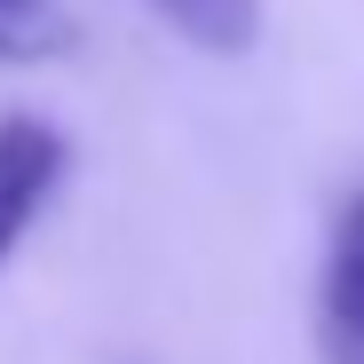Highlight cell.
Listing matches in <instances>:
<instances>
[{"instance_id": "obj_1", "label": "cell", "mask_w": 364, "mask_h": 364, "mask_svg": "<svg viewBox=\"0 0 364 364\" xmlns=\"http://www.w3.org/2000/svg\"><path fill=\"white\" fill-rule=\"evenodd\" d=\"M72 166V143L32 111H9L0 119V269L24 246V230L40 222V206L55 198V182Z\"/></svg>"}, {"instance_id": "obj_2", "label": "cell", "mask_w": 364, "mask_h": 364, "mask_svg": "<svg viewBox=\"0 0 364 364\" xmlns=\"http://www.w3.org/2000/svg\"><path fill=\"white\" fill-rule=\"evenodd\" d=\"M317 356L364 364V191L341 206L325 269H317Z\"/></svg>"}, {"instance_id": "obj_3", "label": "cell", "mask_w": 364, "mask_h": 364, "mask_svg": "<svg viewBox=\"0 0 364 364\" xmlns=\"http://www.w3.org/2000/svg\"><path fill=\"white\" fill-rule=\"evenodd\" d=\"M151 9L206 55H246L262 32V0H151Z\"/></svg>"}, {"instance_id": "obj_4", "label": "cell", "mask_w": 364, "mask_h": 364, "mask_svg": "<svg viewBox=\"0 0 364 364\" xmlns=\"http://www.w3.org/2000/svg\"><path fill=\"white\" fill-rule=\"evenodd\" d=\"M72 16L55 0H0V64H55L72 55Z\"/></svg>"}]
</instances>
